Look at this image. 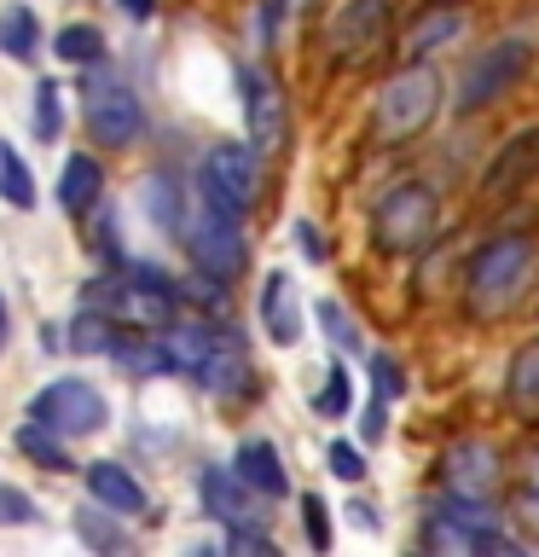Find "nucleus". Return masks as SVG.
<instances>
[{"label": "nucleus", "mask_w": 539, "mask_h": 557, "mask_svg": "<svg viewBox=\"0 0 539 557\" xmlns=\"http://www.w3.org/2000/svg\"><path fill=\"white\" fill-rule=\"evenodd\" d=\"M539 273V244L528 233H504V238H487L476 256H469L464 268V313L476 325L499 320V313H511L522 296H528Z\"/></svg>", "instance_id": "nucleus-1"}, {"label": "nucleus", "mask_w": 539, "mask_h": 557, "mask_svg": "<svg viewBox=\"0 0 539 557\" xmlns=\"http://www.w3.org/2000/svg\"><path fill=\"white\" fill-rule=\"evenodd\" d=\"M435 111H441V76L417 59L383 82L377 111H372V139L377 146H406L435 122Z\"/></svg>", "instance_id": "nucleus-2"}, {"label": "nucleus", "mask_w": 539, "mask_h": 557, "mask_svg": "<svg viewBox=\"0 0 539 557\" xmlns=\"http://www.w3.org/2000/svg\"><path fill=\"white\" fill-rule=\"evenodd\" d=\"M441 226V198L424 181H400L372 209V244L383 256H417Z\"/></svg>", "instance_id": "nucleus-3"}, {"label": "nucleus", "mask_w": 539, "mask_h": 557, "mask_svg": "<svg viewBox=\"0 0 539 557\" xmlns=\"http://www.w3.org/2000/svg\"><path fill=\"white\" fill-rule=\"evenodd\" d=\"M198 191L209 209H226V215H250L261 203V163H255V146H238V139H221V146L203 151L198 163Z\"/></svg>", "instance_id": "nucleus-4"}, {"label": "nucleus", "mask_w": 539, "mask_h": 557, "mask_svg": "<svg viewBox=\"0 0 539 557\" xmlns=\"http://www.w3.org/2000/svg\"><path fill=\"white\" fill-rule=\"evenodd\" d=\"M82 122H87V134L99 139V146H134L139 128H146V111H139V94L122 76H111V70H93L82 87Z\"/></svg>", "instance_id": "nucleus-5"}, {"label": "nucleus", "mask_w": 539, "mask_h": 557, "mask_svg": "<svg viewBox=\"0 0 539 557\" xmlns=\"http://www.w3.org/2000/svg\"><path fill=\"white\" fill-rule=\"evenodd\" d=\"M528 64H534V47L528 41H493L487 52H476V59L464 64V76H459V116L504 99L522 76H528Z\"/></svg>", "instance_id": "nucleus-6"}, {"label": "nucleus", "mask_w": 539, "mask_h": 557, "mask_svg": "<svg viewBox=\"0 0 539 557\" xmlns=\"http://www.w3.org/2000/svg\"><path fill=\"white\" fill-rule=\"evenodd\" d=\"M180 244H186L191 268L209 273V278H221V285H233V278L243 273V233H238V215H226V209L203 203V215L186 221Z\"/></svg>", "instance_id": "nucleus-7"}, {"label": "nucleus", "mask_w": 539, "mask_h": 557, "mask_svg": "<svg viewBox=\"0 0 539 557\" xmlns=\"http://www.w3.org/2000/svg\"><path fill=\"white\" fill-rule=\"evenodd\" d=\"M29 418H41V424H52L59 435H99L111 407H104V395L87 377H59L29 400Z\"/></svg>", "instance_id": "nucleus-8"}, {"label": "nucleus", "mask_w": 539, "mask_h": 557, "mask_svg": "<svg viewBox=\"0 0 539 557\" xmlns=\"http://www.w3.org/2000/svg\"><path fill=\"white\" fill-rule=\"evenodd\" d=\"M504 482V465H499V447L481 442V435H464L441 453V487L447 494H464V499H493Z\"/></svg>", "instance_id": "nucleus-9"}, {"label": "nucleus", "mask_w": 539, "mask_h": 557, "mask_svg": "<svg viewBox=\"0 0 539 557\" xmlns=\"http://www.w3.org/2000/svg\"><path fill=\"white\" fill-rule=\"evenodd\" d=\"M243 87V122H250V146L255 151H278L290 134V111H285V87L273 70H238Z\"/></svg>", "instance_id": "nucleus-10"}, {"label": "nucleus", "mask_w": 539, "mask_h": 557, "mask_svg": "<svg viewBox=\"0 0 539 557\" xmlns=\"http://www.w3.org/2000/svg\"><path fill=\"white\" fill-rule=\"evenodd\" d=\"M198 494L209 505V517L226 522V529H267V494H255L238 470H203Z\"/></svg>", "instance_id": "nucleus-11"}, {"label": "nucleus", "mask_w": 539, "mask_h": 557, "mask_svg": "<svg viewBox=\"0 0 539 557\" xmlns=\"http://www.w3.org/2000/svg\"><path fill=\"white\" fill-rule=\"evenodd\" d=\"M539 181V128H516L504 146L493 151V163L481 169V191L487 198H516Z\"/></svg>", "instance_id": "nucleus-12"}, {"label": "nucleus", "mask_w": 539, "mask_h": 557, "mask_svg": "<svg viewBox=\"0 0 539 557\" xmlns=\"http://www.w3.org/2000/svg\"><path fill=\"white\" fill-rule=\"evenodd\" d=\"M383 29H389V0H342L330 29H325V41L348 64V59H365L383 41Z\"/></svg>", "instance_id": "nucleus-13"}, {"label": "nucleus", "mask_w": 539, "mask_h": 557, "mask_svg": "<svg viewBox=\"0 0 539 557\" xmlns=\"http://www.w3.org/2000/svg\"><path fill=\"white\" fill-rule=\"evenodd\" d=\"M198 377H203V389L215 400H243L255 389V372H250V360H243V348H238L233 331H215V343H209Z\"/></svg>", "instance_id": "nucleus-14"}, {"label": "nucleus", "mask_w": 539, "mask_h": 557, "mask_svg": "<svg viewBox=\"0 0 539 557\" xmlns=\"http://www.w3.org/2000/svg\"><path fill=\"white\" fill-rule=\"evenodd\" d=\"M261 325H267V337L278 348H290L302 337V313H296V278L285 268H273L261 278Z\"/></svg>", "instance_id": "nucleus-15"}, {"label": "nucleus", "mask_w": 539, "mask_h": 557, "mask_svg": "<svg viewBox=\"0 0 539 557\" xmlns=\"http://www.w3.org/2000/svg\"><path fill=\"white\" fill-rule=\"evenodd\" d=\"M464 35V12L452 7V0H441V7H429L424 17H412L406 35H400V59L417 64V59H429L435 47H447V41H459Z\"/></svg>", "instance_id": "nucleus-16"}, {"label": "nucleus", "mask_w": 539, "mask_h": 557, "mask_svg": "<svg viewBox=\"0 0 539 557\" xmlns=\"http://www.w3.org/2000/svg\"><path fill=\"white\" fill-rule=\"evenodd\" d=\"M87 494H93L104 511H116V517L146 511V487H139L134 470H122L116 459H93V465H87Z\"/></svg>", "instance_id": "nucleus-17"}, {"label": "nucleus", "mask_w": 539, "mask_h": 557, "mask_svg": "<svg viewBox=\"0 0 539 557\" xmlns=\"http://www.w3.org/2000/svg\"><path fill=\"white\" fill-rule=\"evenodd\" d=\"M238 476L255 487V494H267V499H285L290 494V476H285V465H278V447L267 442V435H243L238 442Z\"/></svg>", "instance_id": "nucleus-18"}, {"label": "nucleus", "mask_w": 539, "mask_h": 557, "mask_svg": "<svg viewBox=\"0 0 539 557\" xmlns=\"http://www.w3.org/2000/svg\"><path fill=\"white\" fill-rule=\"evenodd\" d=\"M504 400L522 424H539V337L516 348L511 372H504Z\"/></svg>", "instance_id": "nucleus-19"}, {"label": "nucleus", "mask_w": 539, "mask_h": 557, "mask_svg": "<svg viewBox=\"0 0 539 557\" xmlns=\"http://www.w3.org/2000/svg\"><path fill=\"white\" fill-rule=\"evenodd\" d=\"M111 360L122 366V372H134V377H168V372H180V360H174V348L163 337H116L111 343Z\"/></svg>", "instance_id": "nucleus-20"}, {"label": "nucleus", "mask_w": 539, "mask_h": 557, "mask_svg": "<svg viewBox=\"0 0 539 557\" xmlns=\"http://www.w3.org/2000/svg\"><path fill=\"white\" fill-rule=\"evenodd\" d=\"M99 186H104V174H99L93 157H87V151L64 157V169H59V203L70 209V215H93Z\"/></svg>", "instance_id": "nucleus-21"}, {"label": "nucleus", "mask_w": 539, "mask_h": 557, "mask_svg": "<svg viewBox=\"0 0 539 557\" xmlns=\"http://www.w3.org/2000/svg\"><path fill=\"white\" fill-rule=\"evenodd\" d=\"M17 453H24L29 465H41V470H70V453H64V435L41 424V418H29V424H17Z\"/></svg>", "instance_id": "nucleus-22"}, {"label": "nucleus", "mask_w": 539, "mask_h": 557, "mask_svg": "<svg viewBox=\"0 0 539 557\" xmlns=\"http://www.w3.org/2000/svg\"><path fill=\"white\" fill-rule=\"evenodd\" d=\"M0 52L17 64H29L35 52H41V24H35L29 7H12L7 17H0Z\"/></svg>", "instance_id": "nucleus-23"}, {"label": "nucleus", "mask_w": 539, "mask_h": 557, "mask_svg": "<svg viewBox=\"0 0 539 557\" xmlns=\"http://www.w3.org/2000/svg\"><path fill=\"white\" fill-rule=\"evenodd\" d=\"M111 343H116V320H111V313L82 308L76 325H70V348H76V355H111Z\"/></svg>", "instance_id": "nucleus-24"}, {"label": "nucleus", "mask_w": 539, "mask_h": 557, "mask_svg": "<svg viewBox=\"0 0 539 557\" xmlns=\"http://www.w3.org/2000/svg\"><path fill=\"white\" fill-rule=\"evenodd\" d=\"M52 52H59L64 64H104V35L93 24H64Z\"/></svg>", "instance_id": "nucleus-25"}, {"label": "nucleus", "mask_w": 539, "mask_h": 557, "mask_svg": "<svg viewBox=\"0 0 539 557\" xmlns=\"http://www.w3.org/2000/svg\"><path fill=\"white\" fill-rule=\"evenodd\" d=\"M0 198H7L12 209H29L35 203V181H29L24 157H17L12 146H0Z\"/></svg>", "instance_id": "nucleus-26"}, {"label": "nucleus", "mask_w": 539, "mask_h": 557, "mask_svg": "<svg viewBox=\"0 0 539 557\" xmlns=\"http://www.w3.org/2000/svg\"><path fill=\"white\" fill-rule=\"evenodd\" d=\"M146 209H151V221L156 226H168V233H186V203H180V191H174L168 181H146Z\"/></svg>", "instance_id": "nucleus-27"}, {"label": "nucleus", "mask_w": 539, "mask_h": 557, "mask_svg": "<svg viewBox=\"0 0 539 557\" xmlns=\"http://www.w3.org/2000/svg\"><path fill=\"white\" fill-rule=\"evenodd\" d=\"M76 534H82L93 552H122V546H128V534H122V522H111L104 511H76Z\"/></svg>", "instance_id": "nucleus-28"}, {"label": "nucleus", "mask_w": 539, "mask_h": 557, "mask_svg": "<svg viewBox=\"0 0 539 557\" xmlns=\"http://www.w3.org/2000/svg\"><path fill=\"white\" fill-rule=\"evenodd\" d=\"M64 111H59V82H35V139H59Z\"/></svg>", "instance_id": "nucleus-29"}, {"label": "nucleus", "mask_w": 539, "mask_h": 557, "mask_svg": "<svg viewBox=\"0 0 539 557\" xmlns=\"http://www.w3.org/2000/svg\"><path fill=\"white\" fill-rule=\"evenodd\" d=\"M302 529H308V546L313 552H330V517H325V499L319 494L302 499Z\"/></svg>", "instance_id": "nucleus-30"}, {"label": "nucleus", "mask_w": 539, "mask_h": 557, "mask_svg": "<svg viewBox=\"0 0 539 557\" xmlns=\"http://www.w3.org/2000/svg\"><path fill=\"white\" fill-rule=\"evenodd\" d=\"M325 459H330V470H337L342 482H360V476H365V453H360L354 442H330Z\"/></svg>", "instance_id": "nucleus-31"}, {"label": "nucleus", "mask_w": 539, "mask_h": 557, "mask_svg": "<svg viewBox=\"0 0 539 557\" xmlns=\"http://www.w3.org/2000/svg\"><path fill=\"white\" fill-rule=\"evenodd\" d=\"M313 407H319L325 418H337V412H348V372H342V366H330V377H325V389L313 395Z\"/></svg>", "instance_id": "nucleus-32"}, {"label": "nucleus", "mask_w": 539, "mask_h": 557, "mask_svg": "<svg viewBox=\"0 0 539 557\" xmlns=\"http://www.w3.org/2000/svg\"><path fill=\"white\" fill-rule=\"evenodd\" d=\"M313 313H319V320H325V331H330V343H337V348H360V331L348 325V313H342V302H319V308H313Z\"/></svg>", "instance_id": "nucleus-33"}, {"label": "nucleus", "mask_w": 539, "mask_h": 557, "mask_svg": "<svg viewBox=\"0 0 539 557\" xmlns=\"http://www.w3.org/2000/svg\"><path fill=\"white\" fill-rule=\"evenodd\" d=\"M372 383H377V400H394V395H406V372L389 360V355H377L372 360Z\"/></svg>", "instance_id": "nucleus-34"}, {"label": "nucleus", "mask_w": 539, "mask_h": 557, "mask_svg": "<svg viewBox=\"0 0 539 557\" xmlns=\"http://www.w3.org/2000/svg\"><path fill=\"white\" fill-rule=\"evenodd\" d=\"M29 517H35V505L17 487H0V522H29Z\"/></svg>", "instance_id": "nucleus-35"}, {"label": "nucleus", "mask_w": 539, "mask_h": 557, "mask_svg": "<svg viewBox=\"0 0 539 557\" xmlns=\"http://www.w3.org/2000/svg\"><path fill=\"white\" fill-rule=\"evenodd\" d=\"M296 250H302L308 261H325V238H319V226H313V221L296 226Z\"/></svg>", "instance_id": "nucleus-36"}, {"label": "nucleus", "mask_w": 539, "mask_h": 557, "mask_svg": "<svg viewBox=\"0 0 539 557\" xmlns=\"http://www.w3.org/2000/svg\"><path fill=\"white\" fill-rule=\"evenodd\" d=\"M128 12L134 17H151V0H128Z\"/></svg>", "instance_id": "nucleus-37"}, {"label": "nucleus", "mask_w": 539, "mask_h": 557, "mask_svg": "<svg viewBox=\"0 0 539 557\" xmlns=\"http://www.w3.org/2000/svg\"><path fill=\"white\" fill-rule=\"evenodd\" d=\"M528 482H534V494H539V453H534V465H528Z\"/></svg>", "instance_id": "nucleus-38"}, {"label": "nucleus", "mask_w": 539, "mask_h": 557, "mask_svg": "<svg viewBox=\"0 0 539 557\" xmlns=\"http://www.w3.org/2000/svg\"><path fill=\"white\" fill-rule=\"evenodd\" d=\"M0 348H7V302H0Z\"/></svg>", "instance_id": "nucleus-39"}, {"label": "nucleus", "mask_w": 539, "mask_h": 557, "mask_svg": "<svg viewBox=\"0 0 539 557\" xmlns=\"http://www.w3.org/2000/svg\"><path fill=\"white\" fill-rule=\"evenodd\" d=\"M452 7H459V0H452Z\"/></svg>", "instance_id": "nucleus-40"}]
</instances>
